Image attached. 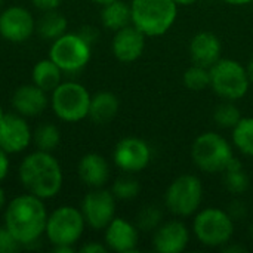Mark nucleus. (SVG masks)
<instances>
[{
    "label": "nucleus",
    "mask_w": 253,
    "mask_h": 253,
    "mask_svg": "<svg viewBox=\"0 0 253 253\" xmlns=\"http://www.w3.org/2000/svg\"><path fill=\"white\" fill-rule=\"evenodd\" d=\"M44 200L27 193L10 200L4 209V227L12 237L24 246H31L40 240L46 231L47 211Z\"/></svg>",
    "instance_id": "1"
},
{
    "label": "nucleus",
    "mask_w": 253,
    "mask_h": 253,
    "mask_svg": "<svg viewBox=\"0 0 253 253\" xmlns=\"http://www.w3.org/2000/svg\"><path fill=\"white\" fill-rule=\"evenodd\" d=\"M18 176L27 193L42 200L56 197L64 184V173L59 162L52 153L42 150L28 154L21 162Z\"/></svg>",
    "instance_id": "2"
},
{
    "label": "nucleus",
    "mask_w": 253,
    "mask_h": 253,
    "mask_svg": "<svg viewBox=\"0 0 253 253\" xmlns=\"http://www.w3.org/2000/svg\"><path fill=\"white\" fill-rule=\"evenodd\" d=\"M132 24L147 37L166 34L176 21L178 4L173 0H132Z\"/></svg>",
    "instance_id": "3"
},
{
    "label": "nucleus",
    "mask_w": 253,
    "mask_h": 253,
    "mask_svg": "<svg viewBox=\"0 0 253 253\" xmlns=\"http://www.w3.org/2000/svg\"><path fill=\"white\" fill-rule=\"evenodd\" d=\"M231 144L216 132H205L191 147L193 163L205 173H221L233 160Z\"/></svg>",
    "instance_id": "4"
},
{
    "label": "nucleus",
    "mask_w": 253,
    "mask_h": 253,
    "mask_svg": "<svg viewBox=\"0 0 253 253\" xmlns=\"http://www.w3.org/2000/svg\"><path fill=\"white\" fill-rule=\"evenodd\" d=\"M50 93V107L59 120L77 123L89 116L92 96L83 84L77 82H61Z\"/></svg>",
    "instance_id": "5"
},
{
    "label": "nucleus",
    "mask_w": 253,
    "mask_h": 253,
    "mask_svg": "<svg viewBox=\"0 0 253 253\" xmlns=\"http://www.w3.org/2000/svg\"><path fill=\"white\" fill-rule=\"evenodd\" d=\"M211 89L224 101L242 99L251 86L248 70L236 59H219L211 68Z\"/></svg>",
    "instance_id": "6"
},
{
    "label": "nucleus",
    "mask_w": 253,
    "mask_h": 253,
    "mask_svg": "<svg viewBox=\"0 0 253 253\" xmlns=\"http://www.w3.org/2000/svg\"><path fill=\"white\" fill-rule=\"evenodd\" d=\"M197 240L208 248H222L230 243L234 234L233 216L218 208H206L199 212L193 222Z\"/></svg>",
    "instance_id": "7"
},
{
    "label": "nucleus",
    "mask_w": 253,
    "mask_h": 253,
    "mask_svg": "<svg viewBox=\"0 0 253 253\" xmlns=\"http://www.w3.org/2000/svg\"><path fill=\"white\" fill-rule=\"evenodd\" d=\"M203 202V184L196 175L178 176L165 193V205L175 216L194 215Z\"/></svg>",
    "instance_id": "8"
},
{
    "label": "nucleus",
    "mask_w": 253,
    "mask_h": 253,
    "mask_svg": "<svg viewBox=\"0 0 253 253\" xmlns=\"http://www.w3.org/2000/svg\"><path fill=\"white\" fill-rule=\"evenodd\" d=\"M84 227L86 221L80 209L61 206L47 216L44 234L52 246H74L82 239Z\"/></svg>",
    "instance_id": "9"
},
{
    "label": "nucleus",
    "mask_w": 253,
    "mask_h": 253,
    "mask_svg": "<svg viewBox=\"0 0 253 253\" xmlns=\"http://www.w3.org/2000/svg\"><path fill=\"white\" fill-rule=\"evenodd\" d=\"M92 56V46L77 33H65L52 42L49 58L64 71L77 73L83 70Z\"/></svg>",
    "instance_id": "10"
},
{
    "label": "nucleus",
    "mask_w": 253,
    "mask_h": 253,
    "mask_svg": "<svg viewBox=\"0 0 253 253\" xmlns=\"http://www.w3.org/2000/svg\"><path fill=\"white\" fill-rule=\"evenodd\" d=\"M116 197L104 188H92L82 200V213L86 225L93 230H105L116 218Z\"/></svg>",
    "instance_id": "11"
},
{
    "label": "nucleus",
    "mask_w": 253,
    "mask_h": 253,
    "mask_svg": "<svg viewBox=\"0 0 253 253\" xmlns=\"http://www.w3.org/2000/svg\"><path fill=\"white\" fill-rule=\"evenodd\" d=\"M114 163L126 173H138L151 162L150 145L136 136H127L117 142L113 153Z\"/></svg>",
    "instance_id": "12"
},
{
    "label": "nucleus",
    "mask_w": 253,
    "mask_h": 253,
    "mask_svg": "<svg viewBox=\"0 0 253 253\" xmlns=\"http://www.w3.org/2000/svg\"><path fill=\"white\" fill-rule=\"evenodd\" d=\"M34 30L33 13L22 6H9L0 13V36L10 43L27 42Z\"/></svg>",
    "instance_id": "13"
},
{
    "label": "nucleus",
    "mask_w": 253,
    "mask_h": 253,
    "mask_svg": "<svg viewBox=\"0 0 253 253\" xmlns=\"http://www.w3.org/2000/svg\"><path fill=\"white\" fill-rule=\"evenodd\" d=\"M31 141L33 133L24 116L9 113L0 119V148L7 154L22 153Z\"/></svg>",
    "instance_id": "14"
},
{
    "label": "nucleus",
    "mask_w": 253,
    "mask_h": 253,
    "mask_svg": "<svg viewBox=\"0 0 253 253\" xmlns=\"http://www.w3.org/2000/svg\"><path fill=\"white\" fill-rule=\"evenodd\" d=\"M145 39L147 36L138 30L133 24L119 30L114 33L111 42V50L117 61L123 64H129L141 58L145 50Z\"/></svg>",
    "instance_id": "15"
},
{
    "label": "nucleus",
    "mask_w": 253,
    "mask_h": 253,
    "mask_svg": "<svg viewBox=\"0 0 253 253\" xmlns=\"http://www.w3.org/2000/svg\"><path fill=\"white\" fill-rule=\"evenodd\" d=\"M190 243V231L181 221H169L154 231L153 246L160 253H181Z\"/></svg>",
    "instance_id": "16"
},
{
    "label": "nucleus",
    "mask_w": 253,
    "mask_h": 253,
    "mask_svg": "<svg viewBox=\"0 0 253 253\" xmlns=\"http://www.w3.org/2000/svg\"><path fill=\"white\" fill-rule=\"evenodd\" d=\"M105 246L117 253L133 252L138 246V227L123 218H114L105 228Z\"/></svg>",
    "instance_id": "17"
},
{
    "label": "nucleus",
    "mask_w": 253,
    "mask_h": 253,
    "mask_svg": "<svg viewBox=\"0 0 253 253\" xmlns=\"http://www.w3.org/2000/svg\"><path fill=\"white\" fill-rule=\"evenodd\" d=\"M47 105V92H44L34 83L19 86L12 95L13 110L24 117H37L46 110Z\"/></svg>",
    "instance_id": "18"
},
{
    "label": "nucleus",
    "mask_w": 253,
    "mask_h": 253,
    "mask_svg": "<svg viewBox=\"0 0 253 253\" xmlns=\"http://www.w3.org/2000/svg\"><path fill=\"white\" fill-rule=\"evenodd\" d=\"M222 44L216 34L211 31L197 33L190 42V56L193 64L211 68L221 59Z\"/></svg>",
    "instance_id": "19"
},
{
    "label": "nucleus",
    "mask_w": 253,
    "mask_h": 253,
    "mask_svg": "<svg viewBox=\"0 0 253 253\" xmlns=\"http://www.w3.org/2000/svg\"><path fill=\"white\" fill-rule=\"evenodd\" d=\"M80 181L90 188H102L110 179V165L98 153L84 154L77 166Z\"/></svg>",
    "instance_id": "20"
},
{
    "label": "nucleus",
    "mask_w": 253,
    "mask_h": 253,
    "mask_svg": "<svg viewBox=\"0 0 253 253\" xmlns=\"http://www.w3.org/2000/svg\"><path fill=\"white\" fill-rule=\"evenodd\" d=\"M119 98L111 92H98L90 99L89 116L96 125L110 123L119 113Z\"/></svg>",
    "instance_id": "21"
},
{
    "label": "nucleus",
    "mask_w": 253,
    "mask_h": 253,
    "mask_svg": "<svg viewBox=\"0 0 253 253\" xmlns=\"http://www.w3.org/2000/svg\"><path fill=\"white\" fill-rule=\"evenodd\" d=\"M62 70L50 59H40L31 71V79L36 86L44 92H52L62 82Z\"/></svg>",
    "instance_id": "22"
},
{
    "label": "nucleus",
    "mask_w": 253,
    "mask_h": 253,
    "mask_svg": "<svg viewBox=\"0 0 253 253\" xmlns=\"http://www.w3.org/2000/svg\"><path fill=\"white\" fill-rule=\"evenodd\" d=\"M101 22L105 28L111 31H119L132 24V10L130 4L122 0H116L110 4L102 6Z\"/></svg>",
    "instance_id": "23"
},
{
    "label": "nucleus",
    "mask_w": 253,
    "mask_h": 253,
    "mask_svg": "<svg viewBox=\"0 0 253 253\" xmlns=\"http://www.w3.org/2000/svg\"><path fill=\"white\" fill-rule=\"evenodd\" d=\"M67 27H68L67 18L61 12L53 9V10H46L43 13V16L36 24V31L42 39L53 42L67 33Z\"/></svg>",
    "instance_id": "24"
},
{
    "label": "nucleus",
    "mask_w": 253,
    "mask_h": 253,
    "mask_svg": "<svg viewBox=\"0 0 253 253\" xmlns=\"http://www.w3.org/2000/svg\"><path fill=\"white\" fill-rule=\"evenodd\" d=\"M224 173V184L225 188L233 193V194H243L248 187H249V178L243 170V165L233 157V160L228 163V166L225 168Z\"/></svg>",
    "instance_id": "25"
},
{
    "label": "nucleus",
    "mask_w": 253,
    "mask_h": 253,
    "mask_svg": "<svg viewBox=\"0 0 253 253\" xmlns=\"http://www.w3.org/2000/svg\"><path fill=\"white\" fill-rule=\"evenodd\" d=\"M233 144L245 156L253 157V117H242L233 127Z\"/></svg>",
    "instance_id": "26"
},
{
    "label": "nucleus",
    "mask_w": 253,
    "mask_h": 253,
    "mask_svg": "<svg viewBox=\"0 0 253 253\" xmlns=\"http://www.w3.org/2000/svg\"><path fill=\"white\" fill-rule=\"evenodd\" d=\"M33 141L37 145V150L52 153L53 150L58 148V145L61 142V132H59L58 126H55L52 123H44L36 129V132L33 135Z\"/></svg>",
    "instance_id": "27"
},
{
    "label": "nucleus",
    "mask_w": 253,
    "mask_h": 253,
    "mask_svg": "<svg viewBox=\"0 0 253 253\" xmlns=\"http://www.w3.org/2000/svg\"><path fill=\"white\" fill-rule=\"evenodd\" d=\"M182 82L188 90L202 92L206 87H211V71H209V68H206L203 65L193 64L190 68L185 70V73L182 76Z\"/></svg>",
    "instance_id": "28"
},
{
    "label": "nucleus",
    "mask_w": 253,
    "mask_h": 253,
    "mask_svg": "<svg viewBox=\"0 0 253 253\" xmlns=\"http://www.w3.org/2000/svg\"><path fill=\"white\" fill-rule=\"evenodd\" d=\"M242 119V113L234 105V101H224L221 102L213 111V120L219 127L233 129Z\"/></svg>",
    "instance_id": "29"
},
{
    "label": "nucleus",
    "mask_w": 253,
    "mask_h": 253,
    "mask_svg": "<svg viewBox=\"0 0 253 253\" xmlns=\"http://www.w3.org/2000/svg\"><path fill=\"white\" fill-rule=\"evenodd\" d=\"M141 191L139 182L132 176H122L114 181L111 193L117 200H132L136 199Z\"/></svg>",
    "instance_id": "30"
},
{
    "label": "nucleus",
    "mask_w": 253,
    "mask_h": 253,
    "mask_svg": "<svg viewBox=\"0 0 253 253\" xmlns=\"http://www.w3.org/2000/svg\"><path fill=\"white\" fill-rule=\"evenodd\" d=\"M162 222V212L154 206H147L138 213V230L156 231Z\"/></svg>",
    "instance_id": "31"
},
{
    "label": "nucleus",
    "mask_w": 253,
    "mask_h": 253,
    "mask_svg": "<svg viewBox=\"0 0 253 253\" xmlns=\"http://www.w3.org/2000/svg\"><path fill=\"white\" fill-rule=\"evenodd\" d=\"M21 249V245L12 237L6 227H0V253H12Z\"/></svg>",
    "instance_id": "32"
},
{
    "label": "nucleus",
    "mask_w": 253,
    "mask_h": 253,
    "mask_svg": "<svg viewBox=\"0 0 253 253\" xmlns=\"http://www.w3.org/2000/svg\"><path fill=\"white\" fill-rule=\"evenodd\" d=\"M84 42H87L90 46L96 43V40L99 39V31L96 27L93 25H82L77 31H76Z\"/></svg>",
    "instance_id": "33"
},
{
    "label": "nucleus",
    "mask_w": 253,
    "mask_h": 253,
    "mask_svg": "<svg viewBox=\"0 0 253 253\" xmlns=\"http://www.w3.org/2000/svg\"><path fill=\"white\" fill-rule=\"evenodd\" d=\"M80 252L83 253H107L108 252V248L102 243H98V242H89L86 245H83L80 248Z\"/></svg>",
    "instance_id": "34"
},
{
    "label": "nucleus",
    "mask_w": 253,
    "mask_h": 253,
    "mask_svg": "<svg viewBox=\"0 0 253 253\" xmlns=\"http://www.w3.org/2000/svg\"><path fill=\"white\" fill-rule=\"evenodd\" d=\"M31 1H33V4H34L37 9L46 12V10H53V9H56V7L61 4L62 0H31Z\"/></svg>",
    "instance_id": "35"
},
{
    "label": "nucleus",
    "mask_w": 253,
    "mask_h": 253,
    "mask_svg": "<svg viewBox=\"0 0 253 253\" xmlns=\"http://www.w3.org/2000/svg\"><path fill=\"white\" fill-rule=\"evenodd\" d=\"M9 168H10V163H9V157H7V153L4 150L0 148V182L7 176L9 173Z\"/></svg>",
    "instance_id": "36"
},
{
    "label": "nucleus",
    "mask_w": 253,
    "mask_h": 253,
    "mask_svg": "<svg viewBox=\"0 0 253 253\" xmlns=\"http://www.w3.org/2000/svg\"><path fill=\"white\" fill-rule=\"evenodd\" d=\"M76 251L74 246H67V245H62V246H53V252L55 253H73Z\"/></svg>",
    "instance_id": "37"
},
{
    "label": "nucleus",
    "mask_w": 253,
    "mask_h": 253,
    "mask_svg": "<svg viewBox=\"0 0 253 253\" xmlns=\"http://www.w3.org/2000/svg\"><path fill=\"white\" fill-rule=\"evenodd\" d=\"M228 4H233V6H243V4H249L252 3L253 0H222Z\"/></svg>",
    "instance_id": "38"
},
{
    "label": "nucleus",
    "mask_w": 253,
    "mask_h": 253,
    "mask_svg": "<svg viewBox=\"0 0 253 253\" xmlns=\"http://www.w3.org/2000/svg\"><path fill=\"white\" fill-rule=\"evenodd\" d=\"M6 206V194H4V190L0 187V211Z\"/></svg>",
    "instance_id": "39"
},
{
    "label": "nucleus",
    "mask_w": 253,
    "mask_h": 253,
    "mask_svg": "<svg viewBox=\"0 0 253 253\" xmlns=\"http://www.w3.org/2000/svg\"><path fill=\"white\" fill-rule=\"evenodd\" d=\"M246 70H248V74H249L251 83H253V56H252V58H251V61H249V64H248Z\"/></svg>",
    "instance_id": "40"
},
{
    "label": "nucleus",
    "mask_w": 253,
    "mask_h": 253,
    "mask_svg": "<svg viewBox=\"0 0 253 253\" xmlns=\"http://www.w3.org/2000/svg\"><path fill=\"white\" fill-rule=\"evenodd\" d=\"M178 6H190V4H193L194 1H197V0H173Z\"/></svg>",
    "instance_id": "41"
},
{
    "label": "nucleus",
    "mask_w": 253,
    "mask_h": 253,
    "mask_svg": "<svg viewBox=\"0 0 253 253\" xmlns=\"http://www.w3.org/2000/svg\"><path fill=\"white\" fill-rule=\"evenodd\" d=\"M92 1L96 3V4H99V6H105V4H110V3H113L116 0H92Z\"/></svg>",
    "instance_id": "42"
},
{
    "label": "nucleus",
    "mask_w": 253,
    "mask_h": 253,
    "mask_svg": "<svg viewBox=\"0 0 253 253\" xmlns=\"http://www.w3.org/2000/svg\"><path fill=\"white\" fill-rule=\"evenodd\" d=\"M4 114H6V113H4V111H3V107H1V105H0V119H1V117H3V116H4Z\"/></svg>",
    "instance_id": "43"
},
{
    "label": "nucleus",
    "mask_w": 253,
    "mask_h": 253,
    "mask_svg": "<svg viewBox=\"0 0 253 253\" xmlns=\"http://www.w3.org/2000/svg\"><path fill=\"white\" fill-rule=\"evenodd\" d=\"M3 3H4V0H0V6H1Z\"/></svg>",
    "instance_id": "44"
},
{
    "label": "nucleus",
    "mask_w": 253,
    "mask_h": 253,
    "mask_svg": "<svg viewBox=\"0 0 253 253\" xmlns=\"http://www.w3.org/2000/svg\"><path fill=\"white\" fill-rule=\"evenodd\" d=\"M252 237H253V225H252Z\"/></svg>",
    "instance_id": "45"
}]
</instances>
